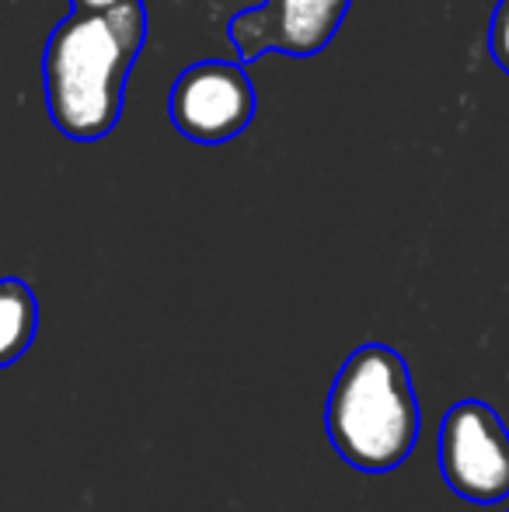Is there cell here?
Segmentation results:
<instances>
[{
    "label": "cell",
    "instance_id": "obj_1",
    "mask_svg": "<svg viewBox=\"0 0 509 512\" xmlns=\"http://www.w3.org/2000/svg\"><path fill=\"white\" fill-rule=\"evenodd\" d=\"M143 42V0L116 11H74L53 28L42 53V84L49 119L63 136L91 143L119 126Z\"/></svg>",
    "mask_w": 509,
    "mask_h": 512
},
{
    "label": "cell",
    "instance_id": "obj_2",
    "mask_svg": "<svg viewBox=\"0 0 509 512\" xmlns=\"http://www.w3.org/2000/svg\"><path fill=\"white\" fill-rule=\"evenodd\" d=\"M325 425L356 471L384 474L405 464L419 439V401L405 359L391 345H360L335 377Z\"/></svg>",
    "mask_w": 509,
    "mask_h": 512
},
{
    "label": "cell",
    "instance_id": "obj_3",
    "mask_svg": "<svg viewBox=\"0 0 509 512\" xmlns=\"http://www.w3.org/2000/svg\"><path fill=\"white\" fill-rule=\"evenodd\" d=\"M440 467L447 485L468 502L509 495V432L485 401H457L440 425Z\"/></svg>",
    "mask_w": 509,
    "mask_h": 512
},
{
    "label": "cell",
    "instance_id": "obj_4",
    "mask_svg": "<svg viewBox=\"0 0 509 512\" xmlns=\"http://www.w3.org/2000/svg\"><path fill=\"white\" fill-rule=\"evenodd\" d=\"M168 115L192 143L220 147L245 133L255 119V88L241 63H192L171 88Z\"/></svg>",
    "mask_w": 509,
    "mask_h": 512
},
{
    "label": "cell",
    "instance_id": "obj_5",
    "mask_svg": "<svg viewBox=\"0 0 509 512\" xmlns=\"http://www.w3.org/2000/svg\"><path fill=\"white\" fill-rule=\"evenodd\" d=\"M353 0H265L262 7L234 14L227 35L245 63L262 53L314 56L335 39Z\"/></svg>",
    "mask_w": 509,
    "mask_h": 512
},
{
    "label": "cell",
    "instance_id": "obj_6",
    "mask_svg": "<svg viewBox=\"0 0 509 512\" xmlns=\"http://www.w3.org/2000/svg\"><path fill=\"white\" fill-rule=\"evenodd\" d=\"M39 328L35 293L21 279H0V370L18 363Z\"/></svg>",
    "mask_w": 509,
    "mask_h": 512
},
{
    "label": "cell",
    "instance_id": "obj_7",
    "mask_svg": "<svg viewBox=\"0 0 509 512\" xmlns=\"http://www.w3.org/2000/svg\"><path fill=\"white\" fill-rule=\"evenodd\" d=\"M489 53H492V60L499 63V70L509 74V0H499L496 11H492Z\"/></svg>",
    "mask_w": 509,
    "mask_h": 512
},
{
    "label": "cell",
    "instance_id": "obj_8",
    "mask_svg": "<svg viewBox=\"0 0 509 512\" xmlns=\"http://www.w3.org/2000/svg\"><path fill=\"white\" fill-rule=\"evenodd\" d=\"M74 11H116L123 4H136V0H70Z\"/></svg>",
    "mask_w": 509,
    "mask_h": 512
}]
</instances>
